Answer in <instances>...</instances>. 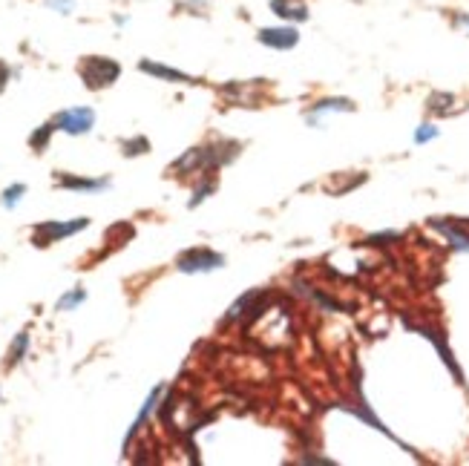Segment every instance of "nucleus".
Here are the masks:
<instances>
[{
	"label": "nucleus",
	"instance_id": "nucleus-1",
	"mask_svg": "<svg viewBox=\"0 0 469 466\" xmlns=\"http://www.w3.org/2000/svg\"><path fill=\"white\" fill-rule=\"evenodd\" d=\"M78 73H81V81H84L89 89H104V87H110V84L119 81L121 66L115 63L112 58L89 55V58H84V61H81Z\"/></svg>",
	"mask_w": 469,
	"mask_h": 466
},
{
	"label": "nucleus",
	"instance_id": "nucleus-2",
	"mask_svg": "<svg viewBox=\"0 0 469 466\" xmlns=\"http://www.w3.org/2000/svg\"><path fill=\"white\" fill-rule=\"evenodd\" d=\"M89 219H73V222H40L35 230H32V242L38 248H50L52 242L58 239H66L73 236L75 230H84Z\"/></svg>",
	"mask_w": 469,
	"mask_h": 466
},
{
	"label": "nucleus",
	"instance_id": "nucleus-3",
	"mask_svg": "<svg viewBox=\"0 0 469 466\" xmlns=\"http://www.w3.org/2000/svg\"><path fill=\"white\" fill-rule=\"evenodd\" d=\"M225 265V256L216 253V250H207V248H191L184 250L179 260H176V268L184 271V273H196V271H216Z\"/></svg>",
	"mask_w": 469,
	"mask_h": 466
},
{
	"label": "nucleus",
	"instance_id": "nucleus-4",
	"mask_svg": "<svg viewBox=\"0 0 469 466\" xmlns=\"http://www.w3.org/2000/svg\"><path fill=\"white\" fill-rule=\"evenodd\" d=\"M52 124L61 127V130L69 133V135H81V133H89V130H92V124H96V112H92L89 107H75V110L58 112Z\"/></svg>",
	"mask_w": 469,
	"mask_h": 466
},
{
	"label": "nucleus",
	"instance_id": "nucleus-5",
	"mask_svg": "<svg viewBox=\"0 0 469 466\" xmlns=\"http://www.w3.org/2000/svg\"><path fill=\"white\" fill-rule=\"evenodd\" d=\"M299 40V32L294 27H268L260 29V43L271 46V50H291Z\"/></svg>",
	"mask_w": 469,
	"mask_h": 466
},
{
	"label": "nucleus",
	"instance_id": "nucleus-6",
	"mask_svg": "<svg viewBox=\"0 0 469 466\" xmlns=\"http://www.w3.org/2000/svg\"><path fill=\"white\" fill-rule=\"evenodd\" d=\"M107 184H110L107 179H78L69 173H58V188H66V190H104Z\"/></svg>",
	"mask_w": 469,
	"mask_h": 466
},
{
	"label": "nucleus",
	"instance_id": "nucleus-7",
	"mask_svg": "<svg viewBox=\"0 0 469 466\" xmlns=\"http://www.w3.org/2000/svg\"><path fill=\"white\" fill-rule=\"evenodd\" d=\"M271 9H274L279 17H285V20H306V17H308L306 3H299V0H274Z\"/></svg>",
	"mask_w": 469,
	"mask_h": 466
},
{
	"label": "nucleus",
	"instance_id": "nucleus-8",
	"mask_svg": "<svg viewBox=\"0 0 469 466\" xmlns=\"http://www.w3.org/2000/svg\"><path fill=\"white\" fill-rule=\"evenodd\" d=\"M138 66H142V73H150V75H158V78H168V81H184V84H191V81H193L191 75L179 73V69H168V66L153 63V61H142Z\"/></svg>",
	"mask_w": 469,
	"mask_h": 466
},
{
	"label": "nucleus",
	"instance_id": "nucleus-9",
	"mask_svg": "<svg viewBox=\"0 0 469 466\" xmlns=\"http://www.w3.org/2000/svg\"><path fill=\"white\" fill-rule=\"evenodd\" d=\"M55 133V124H43L32 138H29V144H32V150H43L46 147V142H50V135Z\"/></svg>",
	"mask_w": 469,
	"mask_h": 466
},
{
	"label": "nucleus",
	"instance_id": "nucleus-10",
	"mask_svg": "<svg viewBox=\"0 0 469 466\" xmlns=\"http://www.w3.org/2000/svg\"><path fill=\"white\" fill-rule=\"evenodd\" d=\"M150 150V142L147 138H133V142H124V156H142V153H147Z\"/></svg>",
	"mask_w": 469,
	"mask_h": 466
},
{
	"label": "nucleus",
	"instance_id": "nucleus-11",
	"mask_svg": "<svg viewBox=\"0 0 469 466\" xmlns=\"http://www.w3.org/2000/svg\"><path fill=\"white\" fill-rule=\"evenodd\" d=\"M27 345H29V337H27V334H17V340H15V345H12V352H9V366H15L23 354H27Z\"/></svg>",
	"mask_w": 469,
	"mask_h": 466
},
{
	"label": "nucleus",
	"instance_id": "nucleus-12",
	"mask_svg": "<svg viewBox=\"0 0 469 466\" xmlns=\"http://www.w3.org/2000/svg\"><path fill=\"white\" fill-rule=\"evenodd\" d=\"M87 299V294L78 288V291H73L69 296H64L61 302H58V311H66V308H73V306H78V302H84Z\"/></svg>",
	"mask_w": 469,
	"mask_h": 466
},
{
	"label": "nucleus",
	"instance_id": "nucleus-13",
	"mask_svg": "<svg viewBox=\"0 0 469 466\" xmlns=\"http://www.w3.org/2000/svg\"><path fill=\"white\" fill-rule=\"evenodd\" d=\"M23 193H27V188H23V184H15V188H9V190L3 193V204H6V207H15Z\"/></svg>",
	"mask_w": 469,
	"mask_h": 466
},
{
	"label": "nucleus",
	"instance_id": "nucleus-14",
	"mask_svg": "<svg viewBox=\"0 0 469 466\" xmlns=\"http://www.w3.org/2000/svg\"><path fill=\"white\" fill-rule=\"evenodd\" d=\"M435 135H438V130H435L432 124H424V127H420V130H417V135H415V142H417V144H424V142H429V138H435Z\"/></svg>",
	"mask_w": 469,
	"mask_h": 466
},
{
	"label": "nucleus",
	"instance_id": "nucleus-15",
	"mask_svg": "<svg viewBox=\"0 0 469 466\" xmlns=\"http://www.w3.org/2000/svg\"><path fill=\"white\" fill-rule=\"evenodd\" d=\"M46 3H50L52 9H61V12H69V9H73V0H46Z\"/></svg>",
	"mask_w": 469,
	"mask_h": 466
},
{
	"label": "nucleus",
	"instance_id": "nucleus-16",
	"mask_svg": "<svg viewBox=\"0 0 469 466\" xmlns=\"http://www.w3.org/2000/svg\"><path fill=\"white\" fill-rule=\"evenodd\" d=\"M9 84V66L3 63V61H0V92H3V87Z\"/></svg>",
	"mask_w": 469,
	"mask_h": 466
},
{
	"label": "nucleus",
	"instance_id": "nucleus-17",
	"mask_svg": "<svg viewBox=\"0 0 469 466\" xmlns=\"http://www.w3.org/2000/svg\"><path fill=\"white\" fill-rule=\"evenodd\" d=\"M461 23H466V27H469V15H461Z\"/></svg>",
	"mask_w": 469,
	"mask_h": 466
}]
</instances>
